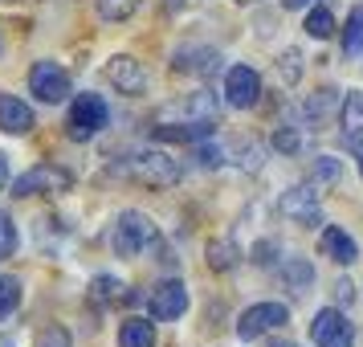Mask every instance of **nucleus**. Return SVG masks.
Wrapping results in <instances>:
<instances>
[{
  "label": "nucleus",
  "instance_id": "1",
  "mask_svg": "<svg viewBox=\"0 0 363 347\" xmlns=\"http://www.w3.org/2000/svg\"><path fill=\"white\" fill-rule=\"evenodd\" d=\"M115 176L143 184V188H172L180 180V160H172L167 151H135L115 164Z\"/></svg>",
  "mask_w": 363,
  "mask_h": 347
},
{
  "label": "nucleus",
  "instance_id": "2",
  "mask_svg": "<svg viewBox=\"0 0 363 347\" xmlns=\"http://www.w3.org/2000/svg\"><path fill=\"white\" fill-rule=\"evenodd\" d=\"M160 241V229L151 225L147 213H139V209H127V213H118L115 221V233H111V249H115L118 258H139L147 246Z\"/></svg>",
  "mask_w": 363,
  "mask_h": 347
},
{
  "label": "nucleus",
  "instance_id": "3",
  "mask_svg": "<svg viewBox=\"0 0 363 347\" xmlns=\"http://www.w3.org/2000/svg\"><path fill=\"white\" fill-rule=\"evenodd\" d=\"M74 188V172L62 164H33L25 176H17L13 184V197L29 200V197H62Z\"/></svg>",
  "mask_w": 363,
  "mask_h": 347
},
{
  "label": "nucleus",
  "instance_id": "4",
  "mask_svg": "<svg viewBox=\"0 0 363 347\" xmlns=\"http://www.w3.org/2000/svg\"><path fill=\"white\" fill-rule=\"evenodd\" d=\"M106 123H111V106L102 102V94H78L74 106H69L66 135L74 139V143H90Z\"/></svg>",
  "mask_w": 363,
  "mask_h": 347
},
{
  "label": "nucleus",
  "instance_id": "5",
  "mask_svg": "<svg viewBox=\"0 0 363 347\" xmlns=\"http://www.w3.org/2000/svg\"><path fill=\"white\" fill-rule=\"evenodd\" d=\"M311 343L314 347H355V327L339 307H323L311 323Z\"/></svg>",
  "mask_w": 363,
  "mask_h": 347
},
{
  "label": "nucleus",
  "instance_id": "6",
  "mask_svg": "<svg viewBox=\"0 0 363 347\" xmlns=\"http://www.w3.org/2000/svg\"><path fill=\"white\" fill-rule=\"evenodd\" d=\"M278 213L286 221H294V225H323V204H318V192H314V184H294V188H286L278 200Z\"/></svg>",
  "mask_w": 363,
  "mask_h": 347
},
{
  "label": "nucleus",
  "instance_id": "7",
  "mask_svg": "<svg viewBox=\"0 0 363 347\" xmlns=\"http://www.w3.org/2000/svg\"><path fill=\"white\" fill-rule=\"evenodd\" d=\"M29 90H33V99L57 106L69 94V74L57 62H33V70H29Z\"/></svg>",
  "mask_w": 363,
  "mask_h": 347
},
{
  "label": "nucleus",
  "instance_id": "8",
  "mask_svg": "<svg viewBox=\"0 0 363 347\" xmlns=\"http://www.w3.org/2000/svg\"><path fill=\"white\" fill-rule=\"evenodd\" d=\"M106 82L115 86L118 94H127V99H139L143 90H147V70L139 57L131 53H115L111 62H106Z\"/></svg>",
  "mask_w": 363,
  "mask_h": 347
},
{
  "label": "nucleus",
  "instance_id": "9",
  "mask_svg": "<svg viewBox=\"0 0 363 347\" xmlns=\"http://www.w3.org/2000/svg\"><path fill=\"white\" fill-rule=\"evenodd\" d=\"M262 99V78H257V70L253 66H229L225 74V102H229L233 111H249V106H257Z\"/></svg>",
  "mask_w": 363,
  "mask_h": 347
},
{
  "label": "nucleus",
  "instance_id": "10",
  "mask_svg": "<svg viewBox=\"0 0 363 347\" xmlns=\"http://www.w3.org/2000/svg\"><path fill=\"white\" fill-rule=\"evenodd\" d=\"M147 311H151V319H160V323H176V319L188 311V286H184L180 278L160 282L147 298Z\"/></svg>",
  "mask_w": 363,
  "mask_h": 347
},
{
  "label": "nucleus",
  "instance_id": "11",
  "mask_svg": "<svg viewBox=\"0 0 363 347\" xmlns=\"http://www.w3.org/2000/svg\"><path fill=\"white\" fill-rule=\"evenodd\" d=\"M290 319V311L281 307V302H257V307H249V311H241V319H237V335L241 339H262L265 331L281 327Z\"/></svg>",
  "mask_w": 363,
  "mask_h": 347
},
{
  "label": "nucleus",
  "instance_id": "12",
  "mask_svg": "<svg viewBox=\"0 0 363 347\" xmlns=\"http://www.w3.org/2000/svg\"><path fill=\"white\" fill-rule=\"evenodd\" d=\"M37 119H33V106L17 94H0V131L4 135H25L33 131Z\"/></svg>",
  "mask_w": 363,
  "mask_h": 347
},
{
  "label": "nucleus",
  "instance_id": "13",
  "mask_svg": "<svg viewBox=\"0 0 363 347\" xmlns=\"http://www.w3.org/2000/svg\"><path fill=\"white\" fill-rule=\"evenodd\" d=\"M339 127H343V143L351 151L363 148V94L359 90H347L343 106H339Z\"/></svg>",
  "mask_w": 363,
  "mask_h": 347
},
{
  "label": "nucleus",
  "instance_id": "14",
  "mask_svg": "<svg viewBox=\"0 0 363 347\" xmlns=\"http://www.w3.org/2000/svg\"><path fill=\"white\" fill-rule=\"evenodd\" d=\"M318 249H323L335 265H351L355 258H359V246H355V241H351V233L339 229V225H327V229H323Z\"/></svg>",
  "mask_w": 363,
  "mask_h": 347
},
{
  "label": "nucleus",
  "instance_id": "15",
  "mask_svg": "<svg viewBox=\"0 0 363 347\" xmlns=\"http://www.w3.org/2000/svg\"><path fill=\"white\" fill-rule=\"evenodd\" d=\"M278 274H281V282H286V290H290L294 298L311 294V286H314V265L306 262V258H286Z\"/></svg>",
  "mask_w": 363,
  "mask_h": 347
},
{
  "label": "nucleus",
  "instance_id": "16",
  "mask_svg": "<svg viewBox=\"0 0 363 347\" xmlns=\"http://www.w3.org/2000/svg\"><path fill=\"white\" fill-rule=\"evenodd\" d=\"M155 139L160 143H200V139H213V123H172V127H155Z\"/></svg>",
  "mask_w": 363,
  "mask_h": 347
},
{
  "label": "nucleus",
  "instance_id": "17",
  "mask_svg": "<svg viewBox=\"0 0 363 347\" xmlns=\"http://www.w3.org/2000/svg\"><path fill=\"white\" fill-rule=\"evenodd\" d=\"M216 50H204V45H188V50L176 53V62L172 66L180 70V74H213L216 70Z\"/></svg>",
  "mask_w": 363,
  "mask_h": 347
},
{
  "label": "nucleus",
  "instance_id": "18",
  "mask_svg": "<svg viewBox=\"0 0 363 347\" xmlns=\"http://www.w3.org/2000/svg\"><path fill=\"white\" fill-rule=\"evenodd\" d=\"M204 258H208V270H216V274H229L233 265L241 262V246H237L233 237H216V241H208Z\"/></svg>",
  "mask_w": 363,
  "mask_h": 347
},
{
  "label": "nucleus",
  "instance_id": "19",
  "mask_svg": "<svg viewBox=\"0 0 363 347\" xmlns=\"http://www.w3.org/2000/svg\"><path fill=\"white\" fill-rule=\"evenodd\" d=\"M118 347H155V323L131 314V319L118 327Z\"/></svg>",
  "mask_w": 363,
  "mask_h": 347
},
{
  "label": "nucleus",
  "instance_id": "20",
  "mask_svg": "<svg viewBox=\"0 0 363 347\" xmlns=\"http://www.w3.org/2000/svg\"><path fill=\"white\" fill-rule=\"evenodd\" d=\"M90 298L99 302V307H111V302H127L131 290L115 278V274H99V278L90 282Z\"/></svg>",
  "mask_w": 363,
  "mask_h": 347
},
{
  "label": "nucleus",
  "instance_id": "21",
  "mask_svg": "<svg viewBox=\"0 0 363 347\" xmlns=\"http://www.w3.org/2000/svg\"><path fill=\"white\" fill-rule=\"evenodd\" d=\"M335 106H339V94H335V90H314L311 99L302 102V115L311 119V123H323Z\"/></svg>",
  "mask_w": 363,
  "mask_h": 347
},
{
  "label": "nucleus",
  "instance_id": "22",
  "mask_svg": "<svg viewBox=\"0 0 363 347\" xmlns=\"http://www.w3.org/2000/svg\"><path fill=\"white\" fill-rule=\"evenodd\" d=\"M343 53L347 57H359L363 53V4L351 9V17H347V25H343Z\"/></svg>",
  "mask_w": 363,
  "mask_h": 347
},
{
  "label": "nucleus",
  "instance_id": "23",
  "mask_svg": "<svg viewBox=\"0 0 363 347\" xmlns=\"http://www.w3.org/2000/svg\"><path fill=\"white\" fill-rule=\"evenodd\" d=\"M306 33H311L314 41H327V37L335 33V17H330L327 4H318V9H311V13H306Z\"/></svg>",
  "mask_w": 363,
  "mask_h": 347
},
{
  "label": "nucleus",
  "instance_id": "24",
  "mask_svg": "<svg viewBox=\"0 0 363 347\" xmlns=\"http://www.w3.org/2000/svg\"><path fill=\"white\" fill-rule=\"evenodd\" d=\"M143 0H99V17L102 21H127L139 13Z\"/></svg>",
  "mask_w": 363,
  "mask_h": 347
},
{
  "label": "nucleus",
  "instance_id": "25",
  "mask_svg": "<svg viewBox=\"0 0 363 347\" xmlns=\"http://www.w3.org/2000/svg\"><path fill=\"white\" fill-rule=\"evenodd\" d=\"M21 307V282L13 274H0V319Z\"/></svg>",
  "mask_w": 363,
  "mask_h": 347
},
{
  "label": "nucleus",
  "instance_id": "26",
  "mask_svg": "<svg viewBox=\"0 0 363 347\" xmlns=\"http://www.w3.org/2000/svg\"><path fill=\"white\" fill-rule=\"evenodd\" d=\"M13 253H17V225L0 209V258H13Z\"/></svg>",
  "mask_w": 363,
  "mask_h": 347
},
{
  "label": "nucleus",
  "instance_id": "27",
  "mask_svg": "<svg viewBox=\"0 0 363 347\" xmlns=\"http://www.w3.org/2000/svg\"><path fill=\"white\" fill-rule=\"evenodd\" d=\"M37 347H74V335L66 327L50 323V327H41V335H37Z\"/></svg>",
  "mask_w": 363,
  "mask_h": 347
},
{
  "label": "nucleus",
  "instance_id": "28",
  "mask_svg": "<svg viewBox=\"0 0 363 347\" xmlns=\"http://www.w3.org/2000/svg\"><path fill=\"white\" fill-rule=\"evenodd\" d=\"M196 160H200V167H220L225 160H229V151H220L216 143H204V139H200L196 143Z\"/></svg>",
  "mask_w": 363,
  "mask_h": 347
},
{
  "label": "nucleus",
  "instance_id": "29",
  "mask_svg": "<svg viewBox=\"0 0 363 347\" xmlns=\"http://www.w3.org/2000/svg\"><path fill=\"white\" fill-rule=\"evenodd\" d=\"M343 176V167H339V160H330V155H323L318 164H314V180L318 184H335Z\"/></svg>",
  "mask_w": 363,
  "mask_h": 347
},
{
  "label": "nucleus",
  "instance_id": "30",
  "mask_svg": "<svg viewBox=\"0 0 363 347\" xmlns=\"http://www.w3.org/2000/svg\"><path fill=\"white\" fill-rule=\"evenodd\" d=\"M274 148L286 151V155H294V151L302 148V135L290 131V127H278V131H274Z\"/></svg>",
  "mask_w": 363,
  "mask_h": 347
},
{
  "label": "nucleus",
  "instance_id": "31",
  "mask_svg": "<svg viewBox=\"0 0 363 347\" xmlns=\"http://www.w3.org/2000/svg\"><path fill=\"white\" fill-rule=\"evenodd\" d=\"M302 57H298L294 50L290 53H281V74H286V82H298V74H302V66H298Z\"/></svg>",
  "mask_w": 363,
  "mask_h": 347
},
{
  "label": "nucleus",
  "instance_id": "32",
  "mask_svg": "<svg viewBox=\"0 0 363 347\" xmlns=\"http://www.w3.org/2000/svg\"><path fill=\"white\" fill-rule=\"evenodd\" d=\"M351 290H355V286H351L347 278H339V282H335V302H339V307H347V302H351Z\"/></svg>",
  "mask_w": 363,
  "mask_h": 347
},
{
  "label": "nucleus",
  "instance_id": "33",
  "mask_svg": "<svg viewBox=\"0 0 363 347\" xmlns=\"http://www.w3.org/2000/svg\"><path fill=\"white\" fill-rule=\"evenodd\" d=\"M4 184H9V155L0 151V188H4Z\"/></svg>",
  "mask_w": 363,
  "mask_h": 347
},
{
  "label": "nucleus",
  "instance_id": "34",
  "mask_svg": "<svg viewBox=\"0 0 363 347\" xmlns=\"http://www.w3.org/2000/svg\"><path fill=\"white\" fill-rule=\"evenodd\" d=\"M311 0H281V9H306Z\"/></svg>",
  "mask_w": 363,
  "mask_h": 347
},
{
  "label": "nucleus",
  "instance_id": "35",
  "mask_svg": "<svg viewBox=\"0 0 363 347\" xmlns=\"http://www.w3.org/2000/svg\"><path fill=\"white\" fill-rule=\"evenodd\" d=\"M265 347H298V343H294V339H269Z\"/></svg>",
  "mask_w": 363,
  "mask_h": 347
},
{
  "label": "nucleus",
  "instance_id": "36",
  "mask_svg": "<svg viewBox=\"0 0 363 347\" xmlns=\"http://www.w3.org/2000/svg\"><path fill=\"white\" fill-rule=\"evenodd\" d=\"M0 347H17V343H13V339H9V335H0Z\"/></svg>",
  "mask_w": 363,
  "mask_h": 347
},
{
  "label": "nucleus",
  "instance_id": "37",
  "mask_svg": "<svg viewBox=\"0 0 363 347\" xmlns=\"http://www.w3.org/2000/svg\"><path fill=\"white\" fill-rule=\"evenodd\" d=\"M355 155H359V176H363V148H355Z\"/></svg>",
  "mask_w": 363,
  "mask_h": 347
},
{
  "label": "nucleus",
  "instance_id": "38",
  "mask_svg": "<svg viewBox=\"0 0 363 347\" xmlns=\"http://www.w3.org/2000/svg\"><path fill=\"white\" fill-rule=\"evenodd\" d=\"M237 4H245V0H237Z\"/></svg>",
  "mask_w": 363,
  "mask_h": 347
}]
</instances>
